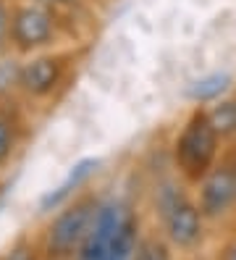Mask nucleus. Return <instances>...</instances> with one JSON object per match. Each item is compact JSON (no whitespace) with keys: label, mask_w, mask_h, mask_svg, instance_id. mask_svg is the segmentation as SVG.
I'll list each match as a JSON object with an SVG mask.
<instances>
[{"label":"nucleus","mask_w":236,"mask_h":260,"mask_svg":"<svg viewBox=\"0 0 236 260\" xmlns=\"http://www.w3.org/2000/svg\"><path fill=\"white\" fill-rule=\"evenodd\" d=\"M97 205L100 194L89 187L63 203L42 232V252L50 260H74L94 221Z\"/></svg>","instance_id":"423d86ee"},{"label":"nucleus","mask_w":236,"mask_h":260,"mask_svg":"<svg viewBox=\"0 0 236 260\" xmlns=\"http://www.w3.org/2000/svg\"><path fill=\"white\" fill-rule=\"evenodd\" d=\"M3 260H37V257H35V244H29L26 239L16 242L13 247L3 255Z\"/></svg>","instance_id":"2eb2a0df"},{"label":"nucleus","mask_w":236,"mask_h":260,"mask_svg":"<svg viewBox=\"0 0 236 260\" xmlns=\"http://www.w3.org/2000/svg\"><path fill=\"white\" fill-rule=\"evenodd\" d=\"M8 32H11V0H0V58L11 53Z\"/></svg>","instance_id":"4468645a"},{"label":"nucleus","mask_w":236,"mask_h":260,"mask_svg":"<svg viewBox=\"0 0 236 260\" xmlns=\"http://www.w3.org/2000/svg\"><path fill=\"white\" fill-rule=\"evenodd\" d=\"M142 223L126 194L100 197L97 213L74 260H134Z\"/></svg>","instance_id":"f257e3e1"},{"label":"nucleus","mask_w":236,"mask_h":260,"mask_svg":"<svg viewBox=\"0 0 236 260\" xmlns=\"http://www.w3.org/2000/svg\"><path fill=\"white\" fill-rule=\"evenodd\" d=\"M29 137V111L24 103L0 100V174L8 171Z\"/></svg>","instance_id":"6e6552de"},{"label":"nucleus","mask_w":236,"mask_h":260,"mask_svg":"<svg viewBox=\"0 0 236 260\" xmlns=\"http://www.w3.org/2000/svg\"><path fill=\"white\" fill-rule=\"evenodd\" d=\"M79 60H82V48L79 45H63V48L55 50L21 58L19 98L26 105V111L55 105L63 98V92L71 87Z\"/></svg>","instance_id":"39448f33"},{"label":"nucleus","mask_w":236,"mask_h":260,"mask_svg":"<svg viewBox=\"0 0 236 260\" xmlns=\"http://www.w3.org/2000/svg\"><path fill=\"white\" fill-rule=\"evenodd\" d=\"M42 3H50V6L66 11V13H76L87 6V0H42Z\"/></svg>","instance_id":"dca6fc26"},{"label":"nucleus","mask_w":236,"mask_h":260,"mask_svg":"<svg viewBox=\"0 0 236 260\" xmlns=\"http://www.w3.org/2000/svg\"><path fill=\"white\" fill-rule=\"evenodd\" d=\"M134 260H173V247L165 242V237L157 234H142Z\"/></svg>","instance_id":"ddd939ff"},{"label":"nucleus","mask_w":236,"mask_h":260,"mask_svg":"<svg viewBox=\"0 0 236 260\" xmlns=\"http://www.w3.org/2000/svg\"><path fill=\"white\" fill-rule=\"evenodd\" d=\"M226 142L215 132L213 121L205 111V105H192L181 126L176 129L168 145L171 166L189 187H197L210 174V168L220 160Z\"/></svg>","instance_id":"7ed1b4c3"},{"label":"nucleus","mask_w":236,"mask_h":260,"mask_svg":"<svg viewBox=\"0 0 236 260\" xmlns=\"http://www.w3.org/2000/svg\"><path fill=\"white\" fill-rule=\"evenodd\" d=\"M194 200L205 221H220L236 210V142L226 145L220 160L197 184Z\"/></svg>","instance_id":"0eeeda50"},{"label":"nucleus","mask_w":236,"mask_h":260,"mask_svg":"<svg viewBox=\"0 0 236 260\" xmlns=\"http://www.w3.org/2000/svg\"><path fill=\"white\" fill-rule=\"evenodd\" d=\"M152 208L160 221L163 237L173 250H194L205 234V216L197 200L189 194V184L173 171L155 179Z\"/></svg>","instance_id":"20e7f679"},{"label":"nucleus","mask_w":236,"mask_h":260,"mask_svg":"<svg viewBox=\"0 0 236 260\" xmlns=\"http://www.w3.org/2000/svg\"><path fill=\"white\" fill-rule=\"evenodd\" d=\"M220 260H236V239H231L226 247H223V252H220Z\"/></svg>","instance_id":"f3484780"},{"label":"nucleus","mask_w":236,"mask_h":260,"mask_svg":"<svg viewBox=\"0 0 236 260\" xmlns=\"http://www.w3.org/2000/svg\"><path fill=\"white\" fill-rule=\"evenodd\" d=\"M19 84H21V55L6 53L0 58V100L3 103H21L19 98Z\"/></svg>","instance_id":"f8f14e48"},{"label":"nucleus","mask_w":236,"mask_h":260,"mask_svg":"<svg viewBox=\"0 0 236 260\" xmlns=\"http://www.w3.org/2000/svg\"><path fill=\"white\" fill-rule=\"evenodd\" d=\"M100 171V160L97 158H84V160H79L71 171H69V176L60 181V184L55 187V189H50L42 200H40V210L42 213H50V210H58L63 203H69L74 194H79L82 189H87V184H89V179Z\"/></svg>","instance_id":"1a4fd4ad"},{"label":"nucleus","mask_w":236,"mask_h":260,"mask_svg":"<svg viewBox=\"0 0 236 260\" xmlns=\"http://www.w3.org/2000/svg\"><path fill=\"white\" fill-rule=\"evenodd\" d=\"M74 13H66L42 0H11L8 45L16 55H35L74 42Z\"/></svg>","instance_id":"f03ea898"},{"label":"nucleus","mask_w":236,"mask_h":260,"mask_svg":"<svg viewBox=\"0 0 236 260\" xmlns=\"http://www.w3.org/2000/svg\"><path fill=\"white\" fill-rule=\"evenodd\" d=\"M215 132L220 134V140L226 145L236 142V92H228L226 98H220L210 105H205Z\"/></svg>","instance_id":"9b49d317"},{"label":"nucleus","mask_w":236,"mask_h":260,"mask_svg":"<svg viewBox=\"0 0 236 260\" xmlns=\"http://www.w3.org/2000/svg\"><path fill=\"white\" fill-rule=\"evenodd\" d=\"M233 87V76L228 71H213L194 79L186 87V98L192 105H210L220 98H226Z\"/></svg>","instance_id":"9d476101"}]
</instances>
